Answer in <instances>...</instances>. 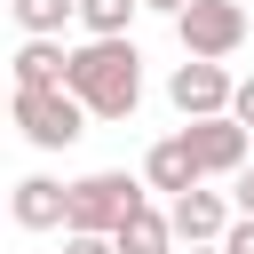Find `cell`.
<instances>
[{
    "mask_svg": "<svg viewBox=\"0 0 254 254\" xmlns=\"http://www.w3.org/2000/svg\"><path fill=\"white\" fill-rule=\"evenodd\" d=\"M64 87H71L95 119H135V103H143V56H135V40H127V32H87V40L71 48Z\"/></svg>",
    "mask_w": 254,
    "mask_h": 254,
    "instance_id": "obj_1",
    "label": "cell"
},
{
    "mask_svg": "<svg viewBox=\"0 0 254 254\" xmlns=\"http://www.w3.org/2000/svg\"><path fill=\"white\" fill-rule=\"evenodd\" d=\"M8 111H16V135H24L32 151H71V143L87 135V119H95L71 87H16Z\"/></svg>",
    "mask_w": 254,
    "mask_h": 254,
    "instance_id": "obj_2",
    "label": "cell"
},
{
    "mask_svg": "<svg viewBox=\"0 0 254 254\" xmlns=\"http://www.w3.org/2000/svg\"><path fill=\"white\" fill-rule=\"evenodd\" d=\"M143 198H151L143 175H127V167H95V175L71 183V222H64V230H119Z\"/></svg>",
    "mask_w": 254,
    "mask_h": 254,
    "instance_id": "obj_3",
    "label": "cell"
},
{
    "mask_svg": "<svg viewBox=\"0 0 254 254\" xmlns=\"http://www.w3.org/2000/svg\"><path fill=\"white\" fill-rule=\"evenodd\" d=\"M183 135H190V151H198L206 183H230V175L254 159V127H246L238 111H206V119H183Z\"/></svg>",
    "mask_w": 254,
    "mask_h": 254,
    "instance_id": "obj_4",
    "label": "cell"
},
{
    "mask_svg": "<svg viewBox=\"0 0 254 254\" xmlns=\"http://www.w3.org/2000/svg\"><path fill=\"white\" fill-rule=\"evenodd\" d=\"M175 40H183V56H238L246 48V8L238 0H190L175 16Z\"/></svg>",
    "mask_w": 254,
    "mask_h": 254,
    "instance_id": "obj_5",
    "label": "cell"
},
{
    "mask_svg": "<svg viewBox=\"0 0 254 254\" xmlns=\"http://www.w3.org/2000/svg\"><path fill=\"white\" fill-rule=\"evenodd\" d=\"M230 95H238V79L222 71V56H183V64H175V79H167V103H175L183 119L230 111Z\"/></svg>",
    "mask_w": 254,
    "mask_h": 254,
    "instance_id": "obj_6",
    "label": "cell"
},
{
    "mask_svg": "<svg viewBox=\"0 0 254 254\" xmlns=\"http://www.w3.org/2000/svg\"><path fill=\"white\" fill-rule=\"evenodd\" d=\"M167 214H175V238L190 246V238H222L230 222H238V206H230V190H206V183H190V190H175L167 198Z\"/></svg>",
    "mask_w": 254,
    "mask_h": 254,
    "instance_id": "obj_7",
    "label": "cell"
},
{
    "mask_svg": "<svg viewBox=\"0 0 254 254\" xmlns=\"http://www.w3.org/2000/svg\"><path fill=\"white\" fill-rule=\"evenodd\" d=\"M8 214H16V230H64V222H71V183H56V175H24L16 198H8Z\"/></svg>",
    "mask_w": 254,
    "mask_h": 254,
    "instance_id": "obj_8",
    "label": "cell"
},
{
    "mask_svg": "<svg viewBox=\"0 0 254 254\" xmlns=\"http://www.w3.org/2000/svg\"><path fill=\"white\" fill-rule=\"evenodd\" d=\"M143 183H151V190H167V198H175V190H190V183H206V167H198V151H190V135H183V127H175V135H159V143L143 151Z\"/></svg>",
    "mask_w": 254,
    "mask_h": 254,
    "instance_id": "obj_9",
    "label": "cell"
},
{
    "mask_svg": "<svg viewBox=\"0 0 254 254\" xmlns=\"http://www.w3.org/2000/svg\"><path fill=\"white\" fill-rule=\"evenodd\" d=\"M64 71H71V48L56 32H24L16 40V64H8L16 87H64Z\"/></svg>",
    "mask_w": 254,
    "mask_h": 254,
    "instance_id": "obj_10",
    "label": "cell"
},
{
    "mask_svg": "<svg viewBox=\"0 0 254 254\" xmlns=\"http://www.w3.org/2000/svg\"><path fill=\"white\" fill-rule=\"evenodd\" d=\"M111 238H119V254H175V246H183V238H175V214H167V206H151V198H143Z\"/></svg>",
    "mask_w": 254,
    "mask_h": 254,
    "instance_id": "obj_11",
    "label": "cell"
},
{
    "mask_svg": "<svg viewBox=\"0 0 254 254\" xmlns=\"http://www.w3.org/2000/svg\"><path fill=\"white\" fill-rule=\"evenodd\" d=\"M8 16H16V32H56L64 40V24H79V0H8Z\"/></svg>",
    "mask_w": 254,
    "mask_h": 254,
    "instance_id": "obj_12",
    "label": "cell"
},
{
    "mask_svg": "<svg viewBox=\"0 0 254 254\" xmlns=\"http://www.w3.org/2000/svg\"><path fill=\"white\" fill-rule=\"evenodd\" d=\"M143 16V0H79V24L87 32H127Z\"/></svg>",
    "mask_w": 254,
    "mask_h": 254,
    "instance_id": "obj_13",
    "label": "cell"
},
{
    "mask_svg": "<svg viewBox=\"0 0 254 254\" xmlns=\"http://www.w3.org/2000/svg\"><path fill=\"white\" fill-rule=\"evenodd\" d=\"M64 254H119L111 230H64Z\"/></svg>",
    "mask_w": 254,
    "mask_h": 254,
    "instance_id": "obj_14",
    "label": "cell"
},
{
    "mask_svg": "<svg viewBox=\"0 0 254 254\" xmlns=\"http://www.w3.org/2000/svg\"><path fill=\"white\" fill-rule=\"evenodd\" d=\"M230 206H238V214H254V159L230 175Z\"/></svg>",
    "mask_w": 254,
    "mask_h": 254,
    "instance_id": "obj_15",
    "label": "cell"
},
{
    "mask_svg": "<svg viewBox=\"0 0 254 254\" xmlns=\"http://www.w3.org/2000/svg\"><path fill=\"white\" fill-rule=\"evenodd\" d=\"M222 246H230V254H254V214H238V222L222 230Z\"/></svg>",
    "mask_w": 254,
    "mask_h": 254,
    "instance_id": "obj_16",
    "label": "cell"
},
{
    "mask_svg": "<svg viewBox=\"0 0 254 254\" xmlns=\"http://www.w3.org/2000/svg\"><path fill=\"white\" fill-rule=\"evenodd\" d=\"M230 111H238V119L254 127V79H238V95H230Z\"/></svg>",
    "mask_w": 254,
    "mask_h": 254,
    "instance_id": "obj_17",
    "label": "cell"
},
{
    "mask_svg": "<svg viewBox=\"0 0 254 254\" xmlns=\"http://www.w3.org/2000/svg\"><path fill=\"white\" fill-rule=\"evenodd\" d=\"M183 254H230V246H222V238H190Z\"/></svg>",
    "mask_w": 254,
    "mask_h": 254,
    "instance_id": "obj_18",
    "label": "cell"
},
{
    "mask_svg": "<svg viewBox=\"0 0 254 254\" xmlns=\"http://www.w3.org/2000/svg\"><path fill=\"white\" fill-rule=\"evenodd\" d=\"M143 8H151V16H183L190 0H143Z\"/></svg>",
    "mask_w": 254,
    "mask_h": 254,
    "instance_id": "obj_19",
    "label": "cell"
}]
</instances>
